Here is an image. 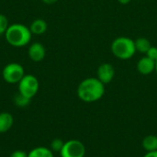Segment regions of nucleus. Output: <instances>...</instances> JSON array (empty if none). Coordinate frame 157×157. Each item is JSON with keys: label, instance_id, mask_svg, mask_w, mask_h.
<instances>
[{"label": "nucleus", "instance_id": "obj_9", "mask_svg": "<svg viewBox=\"0 0 157 157\" xmlns=\"http://www.w3.org/2000/svg\"><path fill=\"white\" fill-rule=\"evenodd\" d=\"M137 70L141 75H148L155 71V61L147 56H144L137 63Z\"/></svg>", "mask_w": 157, "mask_h": 157}, {"label": "nucleus", "instance_id": "obj_17", "mask_svg": "<svg viewBox=\"0 0 157 157\" xmlns=\"http://www.w3.org/2000/svg\"><path fill=\"white\" fill-rule=\"evenodd\" d=\"M8 19L4 14H0V35L5 34L6 29H8Z\"/></svg>", "mask_w": 157, "mask_h": 157}, {"label": "nucleus", "instance_id": "obj_14", "mask_svg": "<svg viewBox=\"0 0 157 157\" xmlns=\"http://www.w3.org/2000/svg\"><path fill=\"white\" fill-rule=\"evenodd\" d=\"M28 157H53V152L50 148L40 146L32 149L28 154Z\"/></svg>", "mask_w": 157, "mask_h": 157}, {"label": "nucleus", "instance_id": "obj_13", "mask_svg": "<svg viewBox=\"0 0 157 157\" xmlns=\"http://www.w3.org/2000/svg\"><path fill=\"white\" fill-rule=\"evenodd\" d=\"M142 145L144 149L147 152L157 151V136L156 135H147L143 140Z\"/></svg>", "mask_w": 157, "mask_h": 157}, {"label": "nucleus", "instance_id": "obj_3", "mask_svg": "<svg viewBox=\"0 0 157 157\" xmlns=\"http://www.w3.org/2000/svg\"><path fill=\"white\" fill-rule=\"evenodd\" d=\"M110 50L116 58L123 61L132 58L136 52L134 40L125 36L116 38L111 43Z\"/></svg>", "mask_w": 157, "mask_h": 157}, {"label": "nucleus", "instance_id": "obj_2", "mask_svg": "<svg viewBox=\"0 0 157 157\" xmlns=\"http://www.w3.org/2000/svg\"><path fill=\"white\" fill-rule=\"evenodd\" d=\"M32 33L26 25L20 23H14L9 25L5 33L6 42L16 48L27 46L31 40Z\"/></svg>", "mask_w": 157, "mask_h": 157}, {"label": "nucleus", "instance_id": "obj_5", "mask_svg": "<svg viewBox=\"0 0 157 157\" xmlns=\"http://www.w3.org/2000/svg\"><path fill=\"white\" fill-rule=\"evenodd\" d=\"M25 75V70L20 63H10L5 65L2 71V77L8 84H18Z\"/></svg>", "mask_w": 157, "mask_h": 157}, {"label": "nucleus", "instance_id": "obj_15", "mask_svg": "<svg viewBox=\"0 0 157 157\" xmlns=\"http://www.w3.org/2000/svg\"><path fill=\"white\" fill-rule=\"evenodd\" d=\"M30 100H31L30 98H28L24 97L23 95H21V94H19V93L15 97V99H14L15 104H16L17 107H20V108H25V107H27V106L29 104Z\"/></svg>", "mask_w": 157, "mask_h": 157}, {"label": "nucleus", "instance_id": "obj_19", "mask_svg": "<svg viewBox=\"0 0 157 157\" xmlns=\"http://www.w3.org/2000/svg\"><path fill=\"white\" fill-rule=\"evenodd\" d=\"M9 157H28V154L24 151L21 150H17L15 152H13Z\"/></svg>", "mask_w": 157, "mask_h": 157}, {"label": "nucleus", "instance_id": "obj_6", "mask_svg": "<svg viewBox=\"0 0 157 157\" xmlns=\"http://www.w3.org/2000/svg\"><path fill=\"white\" fill-rule=\"evenodd\" d=\"M86 147L78 140H69L64 143L60 152L61 157H85Z\"/></svg>", "mask_w": 157, "mask_h": 157}, {"label": "nucleus", "instance_id": "obj_20", "mask_svg": "<svg viewBox=\"0 0 157 157\" xmlns=\"http://www.w3.org/2000/svg\"><path fill=\"white\" fill-rule=\"evenodd\" d=\"M144 157H157V151L154 152H147V154Z\"/></svg>", "mask_w": 157, "mask_h": 157}, {"label": "nucleus", "instance_id": "obj_21", "mask_svg": "<svg viewBox=\"0 0 157 157\" xmlns=\"http://www.w3.org/2000/svg\"><path fill=\"white\" fill-rule=\"evenodd\" d=\"M43 3H45V4H47V5H52V4H54V3H56L58 0H41Z\"/></svg>", "mask_w": 157, "mask_h": 157}, {"label": "nucleus", "instance_id": "obj_23", "mask_svg": "<svg viewBox=\"0 0 157 157\" xmlns=\"http://www.w3.org/2000/svg\"><path fill=\"white\" fill-rule=\"evenodd\" d=\"M155 72H156L157 74V60L155 61Z\"/></svg>", "mask_w": 157, "mask_h": 157}, {"label": "nucleus", "instance_id": "obj_16", "mask_svg": "<svg viewBox=\"0 0 157 157\" xmlns=\"http://www.w3.org/2000/svg\"><path fill=\"white\" fill-rule=\"evenodd\" d=\"M63 144H64V142L61 139H54L52 141L51 143V150L52 152H58L60 153L61 150L63 149Z\"/></svg>", "mask_w": 157, "mask_h": 157}, {"label": "nucleus", "instance_id": "obj_22", "mask_svg": "<svg viewBox=\"0 0 157 157\" xmlns=\"http://www.w3.org/2000/svg\"><path fill=\"white\" fill-rule=\"evenodd\" d=\"M131 1L132 0H118V2L121 5H128L131 3Z\"/></svg>", "mask_w": 157, "mask_h": 157}, {"label": "nucleus", "instance_id": "obj_18", "mask_svg": "<svg viewBox=\"0 0 157 157\" xmlns=\"http://www.w3.org/2000/svg\"><path fill=\"white\" fill-rule=\"evenodd\" d=\"M145 56L149 57L150 59L154 60V61H156L157 60V47L155 46H151V48L148 50V52H146Z\"/></svg>", "mask_w": 157, "mask_h": 157}, {"label": "nucleus", "instance_id": "obj_10", "mask_svg": "<svg viewBox=\"0 0 157 157\" xmlns=\"http://www.w3.org/2000/svg\"><path fill=\"white\" fill-rule=\"evenodd\" d=\"M14 124V118L8 112L0 113V133L8 132Z\"/></svg>", "mask_w": 157, "mask_h": 157}, {"label": "nucleus", "instance_id": "obj_7", "mask_svg": "<svg viewBox=\"0 0 157 157\" xmlns=\"http://www.w3.org/2000/svg\"><path fill=\"white\" fill-rule=\"evenodd\" d=\"M115 76V68L109 63H101L97 71V77L104 85L109 84Z\"/></svg>", "mask_w": 157, "mask_h": 157}, {"label": "nucleus", "instance_id": "obj_11", "mask_svg": "<svg viewBox=\"0 0 157 157\" xmlns=\"http://www.w3.org/2000/svg\"><path fill=\"white\" fill-rule=\"evenodd\" d=\"M47 29H48L47 22L42 18H37L33 20L29 26V29L31 33L35 35H41L45 33Z\"/></svg>", "mask_w": 157, "mask_h": 157}, {"label": "nucleus", "instance_id": "obj_8", "mask_svg": "<svg viewBox=\"0 0 157 157\" xmlns=\"http://www.w3.org/2000/svg\"><path fill=\"white\" fill-rule=\"evenodd\" d=\"M28 55L29 59L35 63L41 62L46 55V50L45 47L40 42H33L29 45Z\"/></svg>", "mask_w": 157, "mask_h": 157}, {"label": "nucleus", "instance_id": "obj_4", "mask_svg": "<svg viewBox=\"0 0 157 157\" xmlns=\"http://www.w3.org/2000/svg\"><path fill=\"white\" fill-rule=\"evenodd\" d=\"M17 85H18V93L30 99L37 95L40 87L38 78L35 75L29 74L25 75Z\"/></svg>", "mask_w": 157, "mask_h": 157}, {"label": "nucleus", "instance_id": "obj_12", "mask_svg": "<svg viewBox=\"0 0 157 157\" xmlns=\"http://www.w3.org/2000/svg\"><path fill=\"white\" fill-rule=\"evenodd\" d=\"M134 44H135L136 52H138L140 53H144V54H146V52L152 46L151 41L148 39L144 38V37H140V38L136 39L134 40Z\"/></svg>", "mask_w": 157, "mask_h": 157}, {"label": "nucleus", "instance_id": "obj_1", "mask_svg": "<svg viewBox=\"0 0 157 157\" xmlns=\"http://www.w3.org/2000/svg\"><path fill=\"white\" fill-rule=\"evenodd\" d=\"M78 98L86 103H93L102 98L105 94V85L98 77L84 79L77 87Z\"/></svg>", "mask_w": 157, "mask_h": 157}]
</instances>
